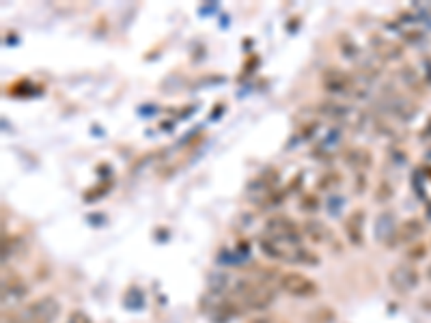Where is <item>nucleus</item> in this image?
<instances>
[{"mask_svg": "<svg viewBox=\"0 0 431 323\" xmlns=\"http://www.w3.org/2000/svg\"><path fill=\"white\" fill-rule=\"evenodd\" d=\"M61 312V304L57 298L43 295L35 302H30L20 314L13 317V323H52Z\"/></svg>", "mask_w": 431, "mask_h": 323, "instance_id": "nucleus-1", "label": "nucleus"}, {"mask_svg": "<svg viewBox=\"0 0 431 323\" xmlns=\"http://www.w3.org/2000/svg\"><path fill=\"white\" fill-rule=\"evenodd\" d=\"M317 113L321 117H328L332 121H339L352 130H362L364 123H366V117L364 113L360 110L358 106H345V103H339V101H321L317 106Z\"/></svg>", "mask_w": 431, "mask_h": 323, "instance_id": "nucleus-2", "label": "nucleus"}, {"mask_svg": "<svg viewBox=\"0 0 431 323\" xmlns=\"http://www.w3.org/2000/svg\"><path fill=\"white\" fill-rule=\"evenodd\" d=\"M265 235L285 246H302V227H298L287 215H272L265 222Z\"/></svg>", "mask_w": 431, "mask_h": 323, "instance_id": "nucleus-3", "label": "nucleus"}, {"mask_svg": "<svg viewBox=\"0 0 431 323\" xmlns=\"http://www.w3.org/2000/svg\"><path fill=\"white\" fill-rule=\"evenodd\" d=\"M279 287L289 293L291 298H300V300H308V298H315L319 293V287L315 280H310L308 276L304 274H298V272H287V274H281L279 276Z\"/></svg>", "mask_w": 431, "mask_h": 323, "instance_id": "nucleus-4", "label": "nucleus"}, {"mask_svg": "<svg viewBox=\"0 0 431 323\" xmlns=\"http://www.w3.org/2000/svg\"><path fill=\"white\" fill-rule=\"evenodd\" d=\"M321 84L332 95H358V82L339 67H328L321 74Z\"/></svg>", "mask_w": 431, "mask_h": 323, "instance_id": "nucleus-5", "label": "nucleus"}, {"mask_svg": "<svg viewBox=\"0 0 431 323\" xmlns=\"http://www.w3.org/2000/svg\"><path fill=\"white\" fill-rule=\"evenodd\" d=\"M418 283H420V274L412 263H397L388 272V285L401 295L412 293L418 287Z\"/></svg>", "mask_w": 431, "mask_h": 323, "instance_id": "nucleus-6", "label": "nucleus"}, {"mask_svg": "<svg viewBox=\"0 0 431 323\" xmlns=\"http://www.w3.org/2000/svg\"><path fill=\"white\" fill-rule=\"evenodd\" d=\"M397 220H395V213L393 211H382L380 215H377L375 220V239L384 244V246H391L393 248V242H395V235H397Z\"/></svg>", "mask_w": 431, "mask_h": 323, "instance_id": "nucleus-7", "label": "nucleus"}, {"mask_svg": "<svg viewBox=\"0 0 431 323\" xmlns=\"http://www.w3.org/2000/svg\"><path fill=\"white\" fill-rule=\"evenodd\" d=\"M26 293H28V287L20 276H7L3 280V306L5 308L20 304L26 298Z\"/></svg>", "mask_w": 431, "mask_h": 323, "instance_id": "nucleus-8", "label": "nucleus"}, {"mask_svg": "<svg viewBox=\"0 0 431 323\" xmlns=\"http://www.w3.org/2000/svg\"><path fill=\"white\" fill-rule=\"evenodd\" d=\"M343 229H345V235L352 246H362L364 244V211L362 209L352 211L343 222Z\"/></svg>", "mask_w": 431, "mask_h": 323, "instance_id": "nucleus-9", "label": "nucleus"}, {"mask_svg": "<svg viewBox=\"0 0 431 323\" xmlns=\"http://www.w3.org/2000/svg\"><path fill=\"white\" fill-rule=\"evenodd\" d=\"M373 43V52H375V57L377 59H382V61H397L401 59V54H403V47L393 41V39H386V37H380V35H375L371 39Z\"/></svg>", "mask_w": 431, "mask_h": 323, "instance_id": "nucleus-10", "label": "nucleus"}, {"mask_svg": "<svg viewBox=\"0 0 431 323\" xmlns=\"http://www.w3.org/2000/svg\"><path fill=\"white\" fill-rule=\"evenodd\" d=\"M343 159H345V164L349 166V169H354V171H366L369 166H371V153L366 151V149H362V147H352V149H347L345 153H343Z\"/></svg>", "mask_w": 431, "mask_h": 323, "instance_id": "nucleus-11", "label": "nucleus"}, {"mask_svg": "<svg viewBox=\"0 0 431 323\" xmlns=\"http://www.w3.org/2000/svg\"><path fill=\"white\" fill-rule=\"evenodd\" d=\"M302 235L306 239H310L313 244H326V242L332 239L330 229L323 225V222H319V220H306L302 225Z\"/></svg>", "mask_w": 431, "mask_h": 323, "instance_id": "nucleus-12", "label": "nucleus"}, {"mask_svg": "<svg viewBox=\"0 0 431 323\" xmlns=\"http://www.w3.org/2000/svg\"><path fill=\"white\" fill-rule=\"evenodd\" d=\"M425 231V225H422V220H418V218H412V220H408V222H403V225H399V229H397V235H395V242H393V246H397V244H410V242H414L420 233Z\"/></svg>", "mask_w": 431, "mask_h": 323, "instance_id": "nucleus-13", "label": "nucleus"}, {"mask_svg": "<svg viewBox=\"0 0 431 323\" xmlns=\"http://www.w3.org/2000/svg\"><path fill=\"white\" fill-rule=\"evenodd\" d=\"M291 263L315 267V265H319V256H317L313 250H308V248H304V246H298V248L293 250V259H291Z\"/></svg>", "mask_w": 431, "mask_h": 323, "instance_id": "nucleus-14", "label": "nucleus"}, {"mask_svg": "<svg viewBox=\"0 0 431 323\" xmlns=\"http://www.w3.org/2000/svg\"><path fill=\"white\" fill-rule=\"evenodd\" d=\"M341 175L339 173H326V175H321V179L317 181V190L321 192H332L337 190V186H341Z\"/></svg>", "mask_w": 431, "mask_h": 323, "instance_id": "nucleus-15", "label": "nucleus"}, {"mask_svg": "<svg viewBox=\"0 0 431 323\" xmlns=\"http://www.w3.org/2000/svg\"><path fill=\"white\" fill-rule=\"evenodd\" d=\"M300 209H304V211H317V209H319V198H317V194H302V198H300Z\"/></svg>", "mask_w": 431, "mask_h": 323, "instance_id": "nucleus-16", "label": "nucleus"}, {"mask_svg": "<svg viewBox=\"0 0 431 323\" xmlns=\"http://www.w3.org/2000/svg\"><path fill=\"white\" fill-rule=\"evenodd\" d=\"M67 323H93V321H91V317H89L86 312H82V310H74V312L69 314Z\"/></svg>", "mask_w": 431, "mask_h": 323, "instance_id": "nucleus-17", "label": "nucleus"}, {"mask_svg": "<svg viewBox=\"0 0 431 323\" xmlns=\"http://www.w3.org/2000/svg\"><path fill=\"white\" fill-rule=\"evenodd\" d=\"M250 323H281V321H276L272 317H259V319H252Z\"/></svg>", "mask_w": 431, "mask_h": 323, "instance_id": "nucleus-18", "label": "nucleus"}, {"mask_svg": "<svg viewBox=\"0 0 431 323\" xmlns=\"http://www.w3.org/2000/svg\"><path fill=\"white\" fill-rule=\"evenodd\" d=\"M427 276L431 278V265H429V269H427Z\"/></svg>", "mask_w": 431, "mask_h": 323, "instance_id": "nucleus-19", "label": "nucleus"}]
</instances>
